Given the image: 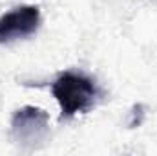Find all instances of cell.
Wrapping results in <instances>:
<instances>
[{
    "label": "cell",
    "mask_w": 157,
    "mask_h": 156,
    "mask_svg": "<svg viewBox=\"0 0 157 156\" xmlns=\"http://www.w3.org/2000/svg\"><path fill=\"white\" fill-rule=\"evenodd\" d=\"M13 134L22 143H37L42 142L49 129L48 114L37 107H24L15 112L11 119Z\"/></svg>",
    "instance_id": "3957f363"
},
{
    "label": "cell",
    "mask_w": 157,
    "mask_h": 156,
    "mask_svg": "<svg viewBox=\"0 0 157 156\" xmlns=\"http://www.w3.org/2000/svg\"><path fill=\"white\" fill-rule=\"evenodd\" d=\"M40 26V9L37 6H20L0 17V42L31 37Z\"/></svg>",
    "instance_id": "7a4b0ae2"
},
{
    "label": "cell",
    "mask_w": 157,
    "mask_h": 156,
    "mask_svg": "<svg viewBox=\"0 0 157 156\" xmlns=\"http://www.w3.org/2000/svg\"><path fill=\"white\" fill-rule=\"evenodd\" d=\"M51 94L62 112V116L71 117L86 114L93 109L97 99V86L90 77L77 72H64L53 81Z\"/></svg>",
    "instance_id": "6da1fadb"
}]
</instances>
